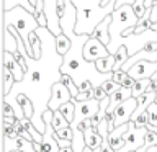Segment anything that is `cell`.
I'll list each match as a JSON object with an SVG mask.
<instances>
[{
    "label": "cell",
    "instance_id": "1",
    "mask_svg": "<svg viewBox=\"0 0 157 152\" xmlns=\"http://www.w3.org/2000/svg\"><path fill=\"white\" fill-rule=\"evenodd\" d=\"M3 26L18 39V51L25 56V61L28 64V72L25 74L23 80L15 83L12 92L3 97V101L10 103L15 100V97L18 93H26L34 106V115L31 121L36 126V129L41 134H44L46 124H44L43 115L49 110V100H51L52 95L54 83L59 82L62 77L61 67L64 64V56L57 52L56 34H52L46 26H39L36 29V34L41 38L43 43V54L39 59H34L28 54L26 46H25L17 28L12 26V25H3Z\"/></svg>",
    "mask_w": 157,
    "mask_h": 152
},
{
    "label": "cell",
    "instance_id": "2",
    "mask_svg": "<svg viewBox=\"0 0 157 152\" xmlns=\"http://www.w3.org/2000/svg\"><path fill=\"white\" fill-rule=\"evenodd\" d=\"M72 3L77 8L75 33L90 36L98 23L103 21L116 8V0H110L106 5H103V0H72Z\"/></svg>",
    "mask_w": 157,
    "mask_h": 152
},
{
    "label": "cell",
    "instance_id": "3",
    "mask_svg": "<svg viewBox=\"0 0 157 152\" xmlns=\"http://www.w3.org/2000/svg\"><path fill=\"white\" fill-rule=\"evenodd\" d=\"M3 25H12L17 28V31L21 36L25 46H26L28 54L33 57V46H31V34L39 28V23L34 13L26 10L21 5L15 7L12 10H3Z\"/></svg>",
    "mask_w": 157,
    "mask_h": 152
},
{
    "label": "cell",
    "instance_id": "4",
    "mask_svg": "<svg viewBox=\"0 0 157 152\" xmlns=\"http://www.w3.org/2000/svg\"><path fill=\"white\" fill-rule=\"evenodd\" d=\"M146 132L147 127H137L136 121H129V129L126 131L124 134V146L121 147L120 150L115 152H131V150H137L139 147L144 146L146 141Z\"/></svg>",
    "mask_w": 157,
    "mask_h": 152
},
{
    "label": "cell",
    "instance_id": "5",
    "mask_svg": "<svg viewBox=\"0 0 157 152\" xmlns=\"http://www.w3.org/2000/svg\"><path fill=\"white\" fill-rule=\"evenodd\" d=\"M72 101L75 103V118L72 123H82L87 118L97 116L100 111V100L97 98H88V100H75L72 98Z\"/></svg>",
    "mask_w": 157,
    "mask_h": 152
},
{
    "label": "cell",
    "instance_id": "6",
    "mask_svg": "<svg viewBox=\"0 0 157 152\" xmlns=\"http://www.w3.org/2000/svg\"><path fill=\"white\" fill-rule=\"evenodd\" d=\"M136 108H137V98H134V97H129L128 100L120 103L115 108V123H113L115 127L129 123L132 118V113L136 111Z\"/></svg>",
    "mask_w": 157,
    "mask_h": 152
},
{
    "label": "cell",
    "instance_id": "7",
    "mask_svg": "<svg viewBox=\"0 0 157 152\" xmlns=\"http://www.w3.org/2000/svg\"><path fill=\"white\" fill-rule=\"evenodd\" d=\"M106 56H110V51H108V48L105 44H103L100 39H97L95 36L88 38V41L85 43V46H83V57L90 62H95L98 59L106 57Z\"/></svg>",
    "mask_w": 157,
    "mask_h": 152
},
{
    "label": "cell",
    "instance_id": "8",
    "mask_svg": "<svg viewBox=\"0 0 157 152\" xmlns=\"http://www.w3.org/2000/svg\"><path fill=\"white\" fill-rule=\"evenodd\" d=\"M72 93L71 90L64 85V83L59 80L54 83V87H52V95H51V100H49V110L51 111H56L61 108V105H64V103H67V101H71L72 100Z\"/></svg>",
    "mask_w": 157,
    "mask_h": 152
},
{
    "label": "cell",
    "instance_id": "9",
    "mask_svg": "<svg viewBox=\"0 0 157 152\" xmlns=\"http://www.w3.org/2000/svg\"><path fill=\"white\" fill-rule=\"evenodd\" d=\"M2 150L3 152H13V150H20V152H38L34 149V142L33 141H28L25 137L18 136V137H13L10 139L7 136H2Z\"/></svg>",
    "mask_w": 157,
    "mask_h": 152
},
{
    "label": "cell",
    "instance_id": "10",
    "mask_svg": "<svg viewBox=\"0 0 157 152\" xmlns=\"http://www.w3.org/2000/svg\"><path fill=\"white\" fill-rule=\"evenodd\" d=\"M157 72V61L155 62H151V61H146V59H142V61L136 62L134 66H132L128 74L136 78V80H139V78H152V75Z\"/></svg>",
    "mask_w": 157,
    "mask_h": 152
},
{
    "label": "cell",
    "instance_id": "11",
    "mask_svg": "<svg viewBox=\"0 0 157 152\" xmlns=\"http://www.w3.org/2000/svg\"><path fill=\"white\" fill-rule=\"evenodd\" d=\"M3 66L8 69L10 72H12V75L15 77V80L20 82V80H23V77H25V70H23V67H21V64H20L17 59H15V56L12 52H8V51H3Z\"/></svg>",
    "mask_w": 157,
    "mask_h": 152
},
{
    "label": "cell",
    "instance_id": "12",
    "mask_svg": "<svg viewBox=\"0 0 157 152\" xmlns=\"http://www.w3.org/2000/svg\"><path fill=\"white\" fill-rule=\"evenodd\" d=\"M128 129H129V123H126V124H123V126H118L113 131H110V134H108V142L111 144V147L115 150H120L121 147L124 146V134H126Z\"/></svg>",
    "mask_w": 157,
    "mask_h": 152
},
{
    "label": "cell",
    "instance_id": "13",
    "mask_svg": "<svg viewBox=\"0 0 157 152\" xmlns=\"http://www.w3.org/2000/svg\"><path fill=\"white\" fill-rule=\"evenodd\" d=\"M110 23H111V15H108L103 21L98 23V26L93 29V33H92V36H95L97 39H100L105 46L110 44Z\"/></svg>",
    "mask_w": 157,
    "mask_h": 152
},
{
    "label": "cell",
    "instance_id": "14",
    "mask_svg": "<svg viewBox=\"0 0 157 152\" xmlns=\"http://www.w3.org/2000/svg\"><path fill=\"white\" fill-rule=\"evenodd\" d=\"M129 97H132V88H126V87H120L115 93L110 95V106L106 111H115V108L123 103L124 100H128Z\"/></svg>",
    "mask_w": 157,
    "mask_h": 152
},
{
    "label": "cell",
    "instance_id": "15",
    "mask_svg": "<svg viewBox=\"0 0 157 152\" xmlns=\"http://www.w3.org/2000/svg\"><path fill=\"white\" fill-rule=\"evenodd\" d=\"M83 136H85V144L90 146L92 149L100 147L103 144V141H105V137L98 132L97 127H87V129L83 131Z\"/></svg>",
    "mask_w": 157,
    "mask_h": 152
},
{
    "label": "cell",
    "instance_id": "16",
    "mask_svg": "<svg viewBox=\"0 0 157 152\" xmlns=\"http://www.w3.org/2000/svg\"><path fill=\"white\" fill-rule=\"evenodd\" d=\"M97 64V69L103 74H110L113 72V69H115V64H116V56L115 54H110V56L106 57H101L98 59V61H95Z\"/></svg>",
    "mask_w": 157,
    "mask_h": 152
},
{
    "label": "cell",
    "instance_id": "17",
    "mask_svg": "<svg viewBox=\"0 0 157 152\" xmlns=\"http://www.w3.org/2000/svg\"><path fill=\"white\" fill-rule=\"evenodd\" d=\"M151 10H152V8H151ZM151 10H147L144 17H141V18H139V21H137L136 28H134V33H136V34H141V33H144V31H147V29H149V28L152 26V20H151Z\"/></svg>",
    "mask_w": 157,
    "mask_h": 152
},
{
    "label": "cell",
    "instance_id": "18",
    "mask_svg": "<svg viewBox=\"0 0 157 152\" xmlns=\"http://www.w3.org/2000/svg\"><path fill=\"white\" fill-rule=\"evenodd\" d=\"M151 80L152 78H139V80H136L134 87H132V97L137 98L139 95H142V93H146L147 90H149Z\"/></svg>",
    "mask_w": 157,
    "mask_h": 152
},
{
    "label": "cell",
    "instance_id": "19",
    "mask_svg": "<svg viewBox=\"0 0 157 152\" xmlns=\"http://www.w3.org/2000/svg\"><path fill=\"white\" fill-rule=\"evenodd\" d=\"M2 70H3V97H5V95H8V93L12 92V88H13L15 83H17V80H15L12 72H10L5 66H3Z\"/></svg>",
    "mask_w": 157,
    "mask_h": 152
},
{
    "label": "cell",
    "instance_id": "20",
    "mask_svg": "<svg viewBox=\"0 0 157 152\" xmlns=\"http://www.w3.org/2000/svg\"><path fill=\"white\" fill-rule=\"evenodd\" d=\"M56 46H57V52L64 56L66 52H69V49L72 46V41L62 33V34H59V36H56Z\"/></svg>",
    "mask_w": 157,
    "mask_h": 152
},
{
    "label": "cell",
    "instance_id": "21",
    "mask_svg": "<svg viewBox=\"0 0 157 152\" xmlns=\"http://www.w3.org/2000/svg\"><path fill=\"white\" fill-rule=\"evenodd\" d=\"M67 126H71V123L67 121V118L64 116L59 110H56L52 113V127H54V131L61 129V127H67Z\"/></svg>",
    "mask_w": 157,
    "mask_h": 152
},
{
    "label": "cell",
    "instance_id": "22",
    "mask_svg": "<svg viewBox=\"0 0 157 152\" xmlns=\"http://www.w3.org/2000/svg\"><path fill=\"white\" fill-rule=\"evenodd\" d=\"M59 111L67 118L69 123H72L74 118H75V103H74L72 100L67 101V103H64V105H61V108H59Z\"/></svg>",
    "mask_w": 157,
    "mask_h": 152
},
{
    "label": "cell",
    "instance_id": "23",
    "mask_svg": "<svg viewBox=\"0 0 157 152\" xmlns=\"http://www.w3.org/2000/svg\"><path fill=\"white\" fill-rule=\"evenodd\" d=\"M61 82L66 85L69 90H71V93H72V97L74 98H77V95H78V87H77V83H75V80L69 75V74H62V77H61Z\"/></svg>",
    "mask_w": 157,
    "mask_h": 152
},
{
    "label": "cell",
    "instance_id": "24",
    "mask_svg": "<svg viewBox=\"0 0 157 152\" xmlns=\"http://www.w3.org/2000/svg\"><path fill=\"white\" fill-rule=\"evenodd\" d=\"M146 113H147V124L157 126V101L151 103Z\"/></svg>",
    "mask_w": 157,
    "mask_h": 152
},
{
    "label": "cell",
    "instance_id": "25",
    "mask_svg": "<svg viewBox=\"0 0 157 152\" xmlns=\"http://www.w3.org/2000/svg\"><path fill=\"white\" fill-rule=\"evenodd\" d=\"M2 127H3V131H2V136H7L10 137V139H13V137H18V131H17V127H15V124H8V123H2Z\"/></svg>",
    "mask_w": 157,
    "mask_h": 152
},
{
    "label": "cell",
    "instance_id": "26",
    "mask_svg": "<svg viewBox=\"0 0 157 152\" xmlns=\"http://www.w3.org/2000/svg\"><path fill=\"white\" fill-rule=\"evenodd\" d=\"M132 10H134V13L141 18V17H144L146 12L151 8H146V0H136V2L132 3Z\"/></svg>",
    "mask_w": 157,
    "mask_h": 152
},
{
    "label": "cell",
    "instance_id": "27",
    "mask_svg": "<svg viewBox=\"0 0 157 152\" xmlns=\"http://www.w3.org/2000/svg\"><path fill=\"white\" fill-rule=\"evenodd\" d=\"M101 87L105 88V92L108 93V95H111V93H115V92L118 90V88L121 87V83L115 82V80H113V78H108L106 82H103V83H101Z\"/></svg>",
    "mask_w": 157,
    "mask_h": 152
},
{
    "label": "cell",
    "instance_id": "28",
    "mask_svg": "<svg viewBox=\"0 0 157 152\" xmlns=\"http://www.w3.org/2000/svg\"><path fill=\"white\" fill-rule=\"evenodd\" d=\"M56 137H61V139H69V141H72V139H74V129H72L71 126L61 127V129H57V131H56Z\"/></svg>",
    "mask_w": 157,
    "mask_h": 152
},
{
    "label": "cell",
    "instance_id": "29",
    "mask_svg": "<svg viewBox=\"0 0 157 152\" xmlns=\"http://www.w3.org/2000/svg\"><path fill=\"white\" fill-rule=\"evenodd\" d=\"M144 146H146V147L157 146V132H155V131L147 129V132H146V141H144Z\"/></svg>",
    "mask_w": 157,
    "mask_h": 152
},
{
    "label": "cell",
    "instance_id": "30",
    "mask_svg": "<svg viewBox=\"0 0 157 152\" xmlns=\"http://www.w3.org/2000/svg\"><path fill=\"white\" fill-rule=\"evenodd\" d=\"M106 95H108V93L105 92V88H103L101 85H100V87H93V98H97V100L101 101Z\"/></svg>",
    "mask_w": 157,
    "mask_h": 152
},
{
    "label": "cell",
    "instance_id": "31",
    "mask_svg": "<svg viewBox=\"0 0 157 152\" xmlns=\"http://www.w3.org/2000/svg\"><path fill=\"white\" fill-rule=\"evenodd\" d=\"M134 83H136V78H132L129 74H126V77L123 78V82H121V87H126V88H132L134 87Z\"/></svg>",
    "mask_w": 157,
    "mask_h": 152
},
{
    "label": "cell",
    "instance_id": "32",
    "mask_svg": "<svg viewBox=\"0 0 157 152\" xmlns=\"http://www.w3.org/2000/svg\"><path fill=\"white\" fill-rule=\"evenodd\" d=\"M126 74H128V72H124L123 69H120V70H115V72H113V80L118 82V83H121L123 78L126 77Z\"/></svg>",
    "mask_w": 157,
    "mask_h": 152
},
{
    "label": "cell",
    "instance_id": "33",
    "mask_svg": "<svg viewBox=\"0 0 157 152\" xmlns=\"http://www.w3.org/2000/svg\"><path fill=\"white\" fill-rule=\"evenodd\" d=\"M134 121H136L137 127H146V124H147V113H142V115L137 118V120H134Z\"/></svg>",
    "mask_w": 157,
    "mask_h": 152
},
{
    "label": "cell",
    "instance_id": "34",
    "mask_svg": "<svg viewBox=\"0 0 157 152\" xmlns=\"http://www.w3.org/2000/svg\"><path fill=\"white\" fill-rule=\"evenodd\" d=\"M151 20H152V23L157 21V7H152V10H151Z\"/></svg>",
    "mask_w": 157,
    "mask_h": 152
},
{
    "label": "cell",
    "instance_id": "35",
    "mask_svg": "<svg viewBox=\"0 0 157 152\" xmlns=\"http://www.w3.org/2000/svg\"><path fill=\"white\" fill-rule=\"evenodd\" d=\"M149 90H151V92H157V78H152V80H151Z\"/></svg>",
    "mask_w": 157,
    "mask_h": 152
},
{
    "label": "cell",
    "instance_id": "36",
    "mask_svg": "<svg viewBox=\"0 0 157 152\" xmlns=\"http://www.w3.org/2000/svg\"><path fill=\"white\" fill-rule=\"evenodd\" d=\"M59 152H74V149H72V146H67V147H61Z\"/></svg>",
    "mask_w": 157,
    "mask_h": 152
},
{
    "label": "cell",
    "instance_id": "37",
    "mask_svg": "<svg viewBox=\"0 0 157 152\" xmlns=\"http://www.w3.org/2000/svg\"><path fill=\"white\" fill-rule=\"evenodd\" d=\"M146 152H157V146H151V147H147V150Z\"/></svg>",
    "mask_w": 157,
    "mask_h": 152
},
{
    "label": "cell",
    "instance_id": "38",
    "mask_svg": "<svg viewBox=\"0 0 157 152\" xmlns=\"http://www.w3.org/2000/svg\"><path fill=\"white\" fill-rule=\"evenodd\" d=\"M83 152H95V149H92L90 146H85V149H83Z\"/></svg>",
    "mask_w": 157,
    "mask_h": 152
},
{
    "label": "cell",
    "instance_id": "39",
    "mask_svg": "<svg viewBox=\"0 0 157 152\" xmlns=\"http://www.w3.org/2000/svg\"><path fill=\"white\" fill-rule=\"evenodd\" d=\"M152 7H157V0H152Z\"/></svg>",
    "mask_w": 157,
    "mask_h": 152
},
{
    "label": "cell",
    "instance_id": "40",
    "mask_svg": "<svg viewBox=\"0 0 157 152\" xmlns=\"http://www.w3.org/2000/svg\"><path fill=\"white\" fill-rule=\"evenodd\" d=\"M152 78H157V72L154 74V75H152Z\"/></svg>",
    "mask_w": 157,
    "mask_h": 152
},
{
    "label": "cell",
    "instance_id": "41",
    "mask_svg": "<svg viewBox=\"0 0 157 152\" xmlns=\"http://www.w3.org/2000/svg\"><path fill=\"white\" fill-rule=\"evenodd\" d=\"M13 152H20V150H13Z\"/></svg>",
    "mask_w": 157,
    "mask_h": 152
},
{
    "label": "cell",
    "instance_id": "42",
    "mask_svg": "<svg viewBox=\"0 0 157 152\" xmlns=\"http://www.w3.org/2000/svg\"><path fill=\"white\" fill-rule=\"evenodd\" d=\"M131 152H136V150H131Z\"/></svg>",
    "mask_w": 157,
    "mask_h": 152
},
{
    "label": "cell",
    "instance_id": "43",
    "mask_svg": "<svg viewBox=\"0 0 157 152\" xmlns=\"http://www.w3.org/2000/svg\"><path fill=\"white\" fill-rule=\"evenodd\" d=\"M155 101H157V100H155Z\"/></svg>",
    "mask_w": 157,
    "mask_h": 152
}]
</instances>
